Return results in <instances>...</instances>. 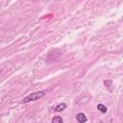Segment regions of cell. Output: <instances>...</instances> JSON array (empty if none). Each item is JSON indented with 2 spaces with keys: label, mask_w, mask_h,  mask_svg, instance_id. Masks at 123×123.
Listing matches in <instances>:
<instances>
[{
  "label": "cell",
  "mask_w": 123,
  "mask_h": 123,
  "mask_svg": "<svg viewBox=\"0 0 123 123\" xmlns=\"http://www.w3.org/2000/svg\"><path fill=\"white\" fill-rule=\"evenodd\" d=\"M44 95H45V92H44V91H37V92L31 93V94H29L28 96H26V97L22 100V103L25 104V103H28V102H31V101L38 100V99L42 98Z\"/></svg>",
  "instance_id": "obj_1"
},
{
  "label": "cell",
  "mask_w": 123,
  "mask_h": 123,
  "mask_svg": "<svg viewBox=\"0 0 123 123\" xmlns=\"http://www.w3.org/2000/svg\"><path fill=\"white\" fill-rule=\"evenodd\" d=\"M52 123H62V118L61 116H55L52 119Z\"/></svg>",
  "instance_id": "obj_5"
},
{
  "label": "cell",
  "mask_w": 123,
  "mask_h": 123,
  "mask_svg": "<svg viewBox=\"0 0 123 123\" xmlns=\"http://www.w3.org/2000/svg\"><path fill=\"white\" fill-rule=\"evenodd\" d=\"M66 107H67V106H66L65 103H61V104H58V105L54 108V111H63Z\"/></svg>",
  "instance_id": "obj_3"
},
{
  "label": "cell",
  "mask_w": 123,
  "mask_h": 123,
  "mask_svg": "<svg viewBox=\"0 0 123 123\" xmlns=\"http://www.w3.org/2000/svg\"><path fill=\"white\" fill-rule=\"evenodd\" d=\"M97 109L102 112V113H106L107 112V111H108V109H107V107L105 106V105H103V104H98V106H97Z\"/></svg>",
  "instance_id": "obj_4"
},
{
  "label": "cell",
  "mask_w": 123,
  "mask_h": 123,
  "mask_svg": "<svg viewBox=\"0 0 123 123\" xmlns=\"http://www.w3.org/2000/svg\"><path fill=\"white\" fill-rule=\"evenodd\" d=\"M76 119H77V121H78L79 123H86V120H87L86 116L85 113H83V112L77 113V115H76Z\"/></svg>",
  "instance_id": "obj_2"
}]
</instances>
